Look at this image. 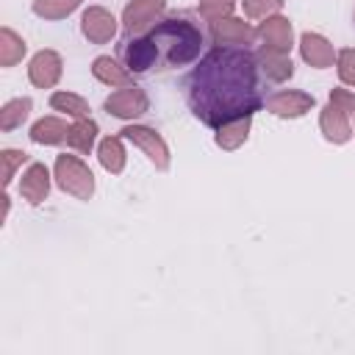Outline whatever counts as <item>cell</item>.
Wrapping results in <instances>:
<instances>
[{
  "instance_id": "44dd1931",
  "label": "cell",
  "mask_w": 355,
  "mask_h": 355,
  "mask_svg": "<svg viewBox=\"0 0 355 355\" xmlns=\"http://www.w3.org/2000/svg\"><path fill=\"white\" fill-rule=\"evenodd\" d=\"M94 141H97V122L94 119H75L72 125H69V133H67V147H72L75 153H80V155H89L92 153V147H94Z\"/></svg>"
},
{
  "instance_id": "ac0fdd59",
  "label": "cell",
  "mask_w": 355,
  "mask_h": 355,
  "mask_svg": "<svg viewBox=\"0 0 355 355\" xmlns=\"http://www.w3.org/2000/svg\"><path fill=\"white\" fill-rule=\"evenodd\" d=\"M67 133H69V125L61 116H42L31 125L28 136L33 144H61L67 141Z\"/></svg>"
},
{
  "instance_id": "9c48e42d",
  "label": "cell",
  "mask_w": 355,
  "mask_h": 355,
  "mask_svg": "<svg viewBox=\"0 0 355 355\" xmlns=\"http://www.w3.org/2000/svg\"><path fill=\"white\" fill-rule=\"evenodd\" d=\"M255 39H258V31L239 17H222L211 22V42L216 47H247Z\"/></svg>"
},
{
  "instance_id": "277c9868",
  "label": "cell",
  "mask_w": 355,
  "mask_h": 355,
  "mask_svg": "<svg viewBox=\"0 0 355 355\" xmlns=\"http://www.w3.org/2000/svg\"><path fill=\"white\" fill-rule=\"evenodd\" d=\"M53 178L58 183V189L64 194H72L75 200H89L94 194V175L86 166V161H80L78 155H55V166H53Z\"/></svg>"
},
{
  "instance_id": "30bf717a",
  "label": "cell",
  "mask_w": 355,
  "mask_h": 355,
  "mask_svg": "<svg viewBox=\"0 0 355 355\" xmlns=\"http://www.w3.org/2000/svg\"><path fill=\"white\" fill-rule=\"evenodd\" d=\"M119 55H122V64L130 72H150L153 67H158V47L150 39V33L128 36L122 42V47H119Z\"/></svg>"
},
{
  "instance_id": "7c38bea8",
  "label": "cell",
  "mask_w": 355,
  "mask_h": 355,
  "mask_svg": "<svg viewBox=\"0 0 355 355\" xmlns=\"http://www.w3.org/2000/svg\"><path fill=\"white\" fill-rule=\"evenodd\" d=\"M61 72H64V61L55 50H39L28 61V80L36 89H53L61 80Z\"/></svg>"
},
{
  "instance_id": "e0dca14e",
  "label": "cell",
  "mask_w": 355,
  "mask_h": 355,
  "mask_svg": "<svg viewBox=\"0 0 355 355\" xmlns=\"http://www.w3.org/2000/svg\"><path fill=\"white\" fill-rule=\"evenodd\" d=\"M92 75L100 83L111 86V89H122V86H130L133 83V72L125 64H119L116 58H111V55H97L92 61Z\"/></svg>"
},
{
  "instance_id": "cb8c5ba5",
  "label": "cell",
  "mask_w": 355,
  "mask_h": 355,
  "mask_svg": "<svg viewBox=\"0 0 355 355\" xmlns=\"http://www.w3.org/2000/svg\"><path fill=\"white\" fill-rule=\"evenodd\" d=\"M50 108L53 111H61L72 119H86L89 116V103L80 97V94H72V92H53L50 94Z\"/></svg>"
},
{
  "instance_id": "8fae6325",
  "label": "cell",
  "mask_w": 355,
  "mask_h": 355,
  "mask_svg": "<svg viewBox=\"0 0 355 355\" xmlns=\"http://www.w3.org/2000/svg\"><path fill=\"white\" fill-rule=\"evenodd\" d=\"M80 33L92 44H105L116 36V17L103 6H89L80 17Z\"/></svg>"
},
{
  "instance_id": "f546056e",
  "label": "cell",
  "mask_w": 355,
  "mask_h": 355,
  "mask_svg": "<svg viewBox=\"0 0 355 355\" xmlns=\"http://www.w3.org/2000/svg\"><path fill=\"white\" fill-rule=\"evenodd\" d=\"M352 136H355V128H352Z\"/></svg>"
},
{
  "instance_id": "52a82bcc",
  "label": "cell",
  "mask_w": 355,
  "mask_h": 355,
  "mask_svg": "<svg viewBox=\"0 0 355 355\" xmlns=\"http://www.w3.org/2000/svg\"><path fill=\"white\" fill-rule=\"evenodd\" d=\"M103 108H105L111 116H116V119H136V116L147 114L150 100H147L144 89H139L136 83H130V86H122V89L111 92V94L105 97Z\"/></svg>"
},
{
  "instance_id": "5b68a950",
  "label": "cell",
  "mask_w": 355,
  "mask_h": 355,
  "mask_svg": "<svg viewBox=\"0 0 355 355\" xmlns=\"http://www.w3.org/2000/svg\"><path fill=\"white\" fill-rule=\"evenodd\" d=\"M166 11V0H130L122 11V28L128 36L150 33Z\"/></svg>"
},
{
  "instance_id": "7402d4cb",
  "label": "cell",
  "mask_w": 355,
  "mask_h": 355,
  "mask_svg": "<svg viewBox=\"0 0 355 355\" xmlns=\"http://www.w3.org/2000/svg\"><path fill=\"white\" fill-rule=\"evenodd\" d=\"M31 108H33V103H31V97H14V100H8L3 108H0V130H17L28 116H31Z\"/></svg>"
},
{
  "instance_id": "4fadbf2b",
  "label": "cell",
  "mask_w": 355,
  "mask_h": 355,
  "mask_svg": "<svg viewBox=\"0 0 355 355\" xmlns=\"http://www.w3.org/2000/svg\"><path fill=\"white\" fill-rule=\"evenodd\" d=\"M255 61H258L261 75L269 78V80H275V83H283V80H288L294 75V64H291V58H288L286 50H275L269 44H261L255 50Z\"/></svg>"
},
{
  "instance_id": "484cf974",
  "label": "cell",
  "mask_w": 355,
  "mask_h": 355,
  "mask_svg": "<svg viewBox=\"0 0 355 355\" xmlns=\"http://www.w3.org/2000/svg\"><path fill=\"white\" fill-rule=\"evenodd\" d=\"M236 8V0H200V17L205 22H216L222 17H230Z\"/></svg>"
},
{
  "instance_id": "603a6c76",
  "label": "cell",
  "mask_w": 355,
  "mask_h": 355,
  "mask_svg": "<svg viewBox=\"0 0 355 355\" xmlns=\"http://www.w3.org/2000/svg\"><path fill=\"white\" fill-rule=\"evenodd\" d=\"M28 44L22 36H17L8 25L0 28V67H14L17 61H22Z\"/></svg>"
},
{
  "instance_id": "7a4b0ae2",
  "label": "cell",
  "mask_w": 355,
  "mask_h": 355,
  "mask_svg": "<svg viewBox=\"0 0 355 355\" xmlns=\"http://www.w3.org/2000/svg\"><path fill=\"white\" fill-rule=\"evenodd\" d=\"M150 39L158 47V69H175V67H186L194 58H200L202 50V31L186 19V17H169L161 19L153 31Z\"/></svg>"
},
{
  "instance_id": "2e32d148",
  "label": "cell",
  "mask_w": 355,
  "mask_h": 355,
  "mask_svg": "<svg viewBox=\"0 0 355 355\" xmlns=\"http://www.w3.org/2000/svg\"><path fill=\"white\" fill-rule=\"evenodd\" d=\"M258 39L263 42V44H269V47H275V50H291V39H294V31H291V22L286 19V17H280V14H272V17H266L258 28Z\"/></svg>"
},
{
  "instance_id": "d4e9b609",
  "label": "cell",
  "mask_w": 355,
  "mask_h": 355,
  "mask_svg": "<svg viewBox=\"0 0 355 355\" xmlns=\"http://www.w3.org/2000/svg\"><path fill=\"white\" fill-rule=\"evenodd\" d=\"M83 0H33V14L42 19H64L69 17Z\"/></svg>"
},
{
  "instance_id": "8992f818",
  "label": "cell",
  "mask_w": 355,
  "mask_h": 355,
  "mask_svg": "<svg viewBox=\"0 0 355 355\" xmlns=\"http://www.w3.org/2000/svg\"><path fill=\"white\" fill-rule=\"evenodd\" d=\"M119 133H122V139L133 141V144L153 161L155 169H161V172L169 169V147H166V141H164V136H161L158 130H153V128H147V125H128V128H122Z\"/></svg>"
},
{
  "instance_id": "6da1fadb",
  "label": "cell",
  "mask_w": 355,
  "mask_h": 355,
  "mask_svg": "<svg viewBox=\"0 0 355 355\" xmlns=\"http://www.w3.org/2000/svg\"><path fill=\"white\" fill-rule=\"evenodd\" d=\"M186 100L191 114L214 130L225 122L252 116L266 103L255 53L247 47L208 50L186 78Z\"/></svg>"
},
{
  "instance_id": "5bb4252c",
  "label": "cell",
  "mask_w": 355,
  "mask_h": 355,
  "mask_svg": "<svg viewBox=\"0 0 355 355\" xmlns=\"http://www.w3.org/2000/svg\"><path fill=\"white\" fill-rule=\"evenodd\" d=\"M19 194L31 205H42L47 200V194H50V172H47L44 164H39V161L28 164V169L19 178Z\"/></svg>"
},
{
  "instance_id": "83f0119b",
  "label": "cell",
  "mask_w": 355,
  "mask_h": 355,
  "mask_svg": "<svg viewBox=\"0 0 355 355\" xmlns=\"http://www.w3.org/2000/svg\"><path fill=\"white\" fill-rule=\"evenodd\" d=\"M336 69L344 86L355 89V47H344L336 53Z\"/></svg>"
},
{
  "instance_id": "ba28073f",
  "label": "cell",
  "mask_w": 355,
  "mask_h": 355,
  "mask_svg": "<svg viewBox=\"0 0 355 355\" xmlns=\"http://www.w3.org/2000/svg\"><path fill=\"white\" fill-rule=\"evenodd\" d=\"M263 105L269 114H275L280 119H300L316 105V100H313V94L300 92V89H280V92L269 94Z\"/></svg>"
},
{
  "instance_id": "ffe728a7",
  "label": "cell",
  "mask_w": 355,
  "mask_h": 355,
  "mask_svg": "<svg viewBox=\"0 0 355 355\" xmlns=\"http://www.w3.org/2000/svg\"><path fill=\"white\" fill-rule=\"evenodd\" d=\"M97 158H100V166H103L105 172L119 175V172L125 169V161H128L122 136H105V139L97 144Z\"/></svg>"
},
{
  "instance_id": "d6986e66",
  "label": "cell",
  "mask_w": 355,
  "mask_h": 355,
  "mask_svg": "<svg viewBox=\"0 0 355 355\" xmlns=\"http://www.w3.org/2000/svg\"><path fill=\"white\" fill-rule=\"evenodd\" d=\"M250 125H252V116H241V119H233V122L219 125L216 133H214L216 147H222V150H239L247 141V136H250Z\"/></svg>"
},
{
  "instance_id": "3957f363",
  "label": "cell",
  "mask_w": 355,
  "mask_h": 355,
  "mask_svg": "<svg viewBox=\"0 0 355 355\" xmlns=\"http://www.w3.org/2000/svg\"><path fill=\"white\" fill-rule=\"evenodd\" d=\"M352 116H355V94L349 89H333L327 105L319 114V128L327 141L344 144L352 139Z\"/></svg>"
},
{
  "instance_id": "9a60e30c",
  "label": "cell",
  "mask_w": 355,
  "mask_h": 355,
  "mask_svg": "<svg viewBox=\"0 0 355 355\" xmlns=\"http://www.w3.org/2000/svg\"><path fill=\"white\" fill-rule=\"evenodd\" d=\"M300 55H302L305 64H311V67H316V69H327V67H333V61H336V47H333L322 33L305 31V33L300 36Z\"/></svg>"
},
{
  "instance_id": "4316f807",
  "label": "cell",
  "mask_w": 355,
  "mask_h": 355,
  "mask_svg": "<svg viewBox=\"0 0 355 355\" xmlns=\"http://www.w3.org/2000/svg\"><path fill=\"white\" fill-rule=\"evenodd\" d=\"M241 8L250 19H266L272 14H280L283 0H241Z\"/></svg>"
},
{
  "instance_id": "f1b7e54d",
  "label": "cell",
  "mask_w": 355,
  "mask_h": 355,
  "mask_svg": "<svg viewBox=\"0 0 355 355\" xmlns=\"http://www.w3.org/2000/svg\"><path fill=\"white\" fill-rule=\"evenodd\" d=\"M0 161H3V186H8L14 180L17 169L28 161V153H22V150H3L0 153Z\"/></svg>"
}]
</instances>
